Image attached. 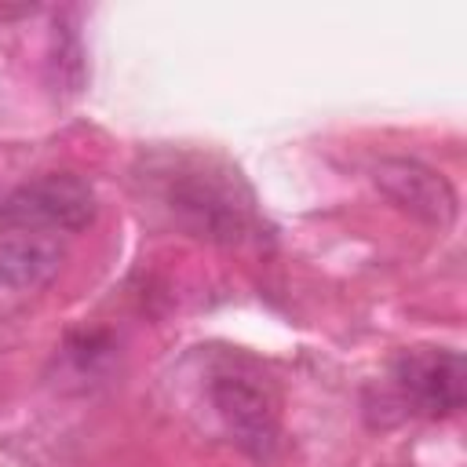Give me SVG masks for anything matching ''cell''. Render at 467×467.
Returning <instances> with one entry per match:
<instances>
[{"instance_id": "5", "label": "cell", "mask_w": 467, "mask_h": 467, "mask_svg": "<svg viewBox=\"0 0 467 467\" xmlns=\"http://www.w3.org/2000/svg\"><path fill=\"white\" fill-rule=\"evenodd\" d=\"M372 182L412 219L449 230L456 223V190L452 182L412 157H379L372 164Z\"/></svg>"}, {"instance_id": "2", "label": "cell", "mask_w": 467, "mask_h": 467, "mask_svg": "<svg viewBox=\"0 0 467 467\" xmlns=\"http://www.w3.org/2000/svg\"><path fill=\"white\" fill-rule=\"evenodd\" d=\"M95 219V193L77 175H44L36 182H26L0 204V223L33 230H66L77 234Z\"/></svg>"}, {"instance_id": "6", "label": "cell", "mask_w": 467, "mask_h": 467, "mask_svg": "<svg viewBox=\"0 0 467 467\" xmlns=\"http://www.w3.org/2000/svg\"><path fill=\"white\" fill-rule=\"evenodd\" d=\"M62 244L44 234H15L0 241V285L15 292H36L62 270Z\"/></svg>"}, {"instance_id": "3", "label": "cell", "mask_w": 467, "mask_h": 467, "mask_svg": "<svg viewBox=\"0 0 467 467\" xmlns=\"http://www.w3.org/2000/svg\"><path fill=\"white\" fill-rule=\"evenodd\" d=\"M208 398L223 427L234 434V441L252 456H270L277 441V401L259 383V376H248L241 368H219L208 383Z\"/></svg>"}, {"instance_id": "1", "label": "cell", "mask_w": 467, "mask_h": 467, "mask_svg": "<svg viewBox=\"0 0 467 467\" xmlns=\"http://www.w3.org/2000/svg\"><path fill=\"white\" fill-rule=\"evenodd\" d=\"M168 208L201 237L212 241H241L252 223L248 201L237 197V171H212V168H179L164 186Z\"/></svg>"}, {"instance_id": "4", "label": "cell", "mask_w": 467, "mask_h": 467, "mask_svg": "<svg viewBox=\"0 0 467 467\" xmlns=\"http://www.w3.org/2000/svg\"><path fill=\"white\" fill-rule=\"evenodd\" d=\"M394 383L401 398L427 416H449L463 409L467 398V365L460 350L412 347L394 361Z\"/></svg>"}]
</instances>
